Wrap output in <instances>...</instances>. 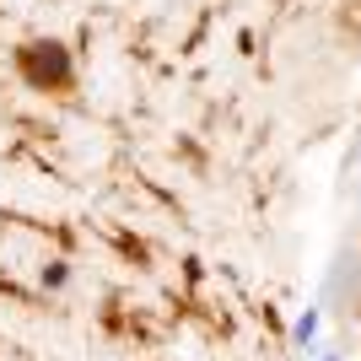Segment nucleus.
Instances as JSON below:
<instances>
[{
	"label": "nucleus",
	"mask_w": 361,
	"mask_h": 361,
	"mask_svg": "<svg viewBox=\"0 0 361 361\" xmlns=\"http://www.w3.org/2000/svg\"><path fill=\"white\" fill-rule=\"evenodd\" d=\"M318 329H324V313H302L297 324H291V345H297V350H313L318 345Z\"/></svg>",
	"instance_id": "nucleus-2"
},
{
	"label": "nucleus",
	"mask_w": 361,
	"mask_h": 361,
	"mask_svg": "<svg viewBox=\"0 0 361 361\" xmlns=\"http://www.w3.org/2000/svg\"><path fill=\"white\" fill-rule=\"evenodd\" d=\"M313 361H345V356H340V350H318Z\"/></svg>",
	"instance_id": "nucleus-4"
},
{
	"label": "nucleus",
	"mask_w": 361,
	"mask_h": 361,
	"mask_svg": "<svg viewBox=\"0 0 361 361\" xmlns=\"http://www.w3.org/2000/svg\"><path fill=\"white\" fill-rule=\"evenodd\" d=\"M38 281H44V291H65V281H71V264H65V259H54V264H44V275H38Z\"/></svg>",
	"instance_id": "nucleus-3"
},
{
	"label": "nucleus",
	"mask_w": 361,
	"mask_h": 361,
	"mask_svg": "<svg viewBox=\"0 0 361 361\" xmlns=\"http://www.w3.org/2000/svg\"><path fill=\"white\" fill-rule=\"evenodd\" d=\"M22 75L32 87H65L71 81V54L60 44H27L22 49Z\"/></svg>",
	"instance_id": "nucleus-1"
}]
</instances>
